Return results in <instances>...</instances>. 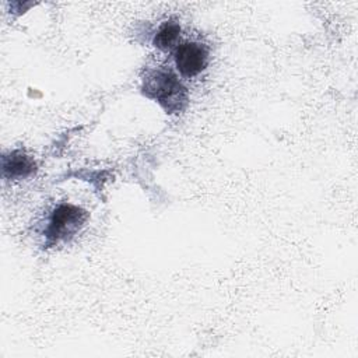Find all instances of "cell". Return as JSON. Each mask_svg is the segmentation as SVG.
I'll list each match as a JSON object with an SVG mask.
<instances>
[{"label": "cell", "instance_id": "1", "mask_svg": "<svg viewBox=\"0 0 358 358\" xmlns=\"http://www.w3.org/2000/svg\"><path fill=\"white\" fill-rule=\"evenodd\" d=\"M141 92L159 103L166 113L182 112L189 102L186 87L166 69L148 70L143 78Z\"/></svg>", "mask_w": 358, "mask_h": 358}, {"label": "cell", "instance_id": "2", "mask_svg": "<svg viewBox=\"0 0 358 358\" xmlns=\"http://www.w3.org/2000/svg\"><path fill=\"white\" fill-rule=\"evenodd\" d=\"M87 213L80 207L71 204H60L52 213L49 225L45 231L49 243H56L59 241L73 236L85 222Z\"/></svg>", "mask_w": 358, "mask_h": 358}, {"label": "cell", "instance_id": "3", "mask_svg": "<svg viewBox=\"0 0 358 358\" xmlns=\"http://www.w3.org/2000/svg\"><path fill=\"white\" fill-rule=\"evenodd\" d=\"M175 64L185 77L200 74L208 64V49L200 42H183L175 50Z\"/></svg>", "mask_w": 358, "mask_h": 358}, {"label": "cell", "instance_id": "4", "mask_svg": "<svg viewBox=\"0 0 358 358\" xmlns=\"http://www.w3.org/2000/svg\"><path fill=\"white\" fill-rule=\"evenodd\" d=\"M1 166L4 176L10 179L27 178L35 171L34 161L29 157H27L22 151H13L11 154L4 155Z\"/></svg>", "mask_w": 358, "mask_h": 358}, {"label": "cell", "instance_id": "5", "mask_svg": "<svg viewBox=\"0 0 358 358\" xmlns=\"http://www.w3.org/2000/svg\"><path fill=\"white\" fill-rule=\"evenodd\" d=\"M180 34V27L178 22L175 21H166L157 32V35L154 36V45L161 49V50H166L171 49Z\"/></svg>", "mask_w": 358, "mask_h": 358}]
</instances>
